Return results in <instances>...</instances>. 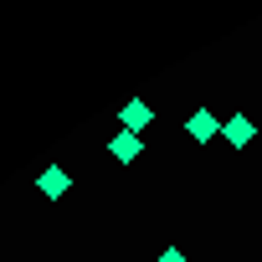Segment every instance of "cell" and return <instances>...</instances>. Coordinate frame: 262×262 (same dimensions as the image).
<instances>
[{
    "mask_svg": "<svg viewBox=\"0 0 262 262\" xmlns=\"http://www.w3.org/2000/svg\"><path fill=\"white\" fill-rule=\"evenodd\" d=\"M155 123V108L144 98H123L118 103V128H128V134H144V128Z\"/></svg>",
    "mask_w": 262,
    "mask_h": 262,
    "instance_id": "1",
    "label": "cell"
},
{
    "mask_svg": "<svg viewBox=\"0 0 262 262\" xmlns=\"http://www.w3.org/2000/svg\"><path fill=\"white\" fill-rule=\"evenodd\" d=\"M221 128H226V123H221L211 108H195V113L185 118V134H190L195 144H211V139H221Z\"/></svg>",
    "mask_w": 262,
    "mask_h": 262,
    "instance_id": "2",
    "label": "cell"
},
{
    "mask_svg": "<svg viewBox=\"0 0 262 262\" xmlns=\"http://www.w3.org/2000/svg\"><path fill=\"white\" fill-rule=\"evenodd\" d=\"M67 185H72V170H62V165H41V175H36L41 201H62V195H67Z\"/></svg>",
    "mask_w": 262,
    "mask_h": 262,
    "instance_id": "3",
    "label": "cell"
},
{
    "mask_svg": "<svg viewBox=\"0 0 262 262\" xmlns=\"http://www.w3.org/2000/svg\"><path fill=\"white\" fill-rule=\"evenodd\" d=\"M108 155L118 165H134L144 155V134H128V128H113V139H108Z\"/></svg>",
    "mask_w": 262,
    "mask_h": 262,
    "instance_id": "4",
    "label": "cell"
},
{
    "mask_svg": "<svg viewBox=\"0 0 262 262\" xmlns=\"http://www.w3.org/2000/svg\"><path fill=\"white\" fill-rule=\"evenodd\" d=\"M221 139H226L231 149H247V144L257 139V123H252L247 113H231V118H226V128H221Z\"/></svg>",
    "mask_w": 262,
    "mask_h": 262,
    "instance_id": "5",
    "label": "cell"
},
{
    "mask_svg": "<svg viewBox=\"0 0 262 262\" xmlns=\"http://www.w3.org/2000/svg\"><path fill=\"white\" fill-rule=\"evenodd\" d=\"M155 262H190V257H185V252H180V247H165V252H160V257H155Z\"/></svg>",
    "mask_w": 262,
    "mask_h": 262,
    "instance_id": "6",
    "label": "cell"
}]
</instances>
